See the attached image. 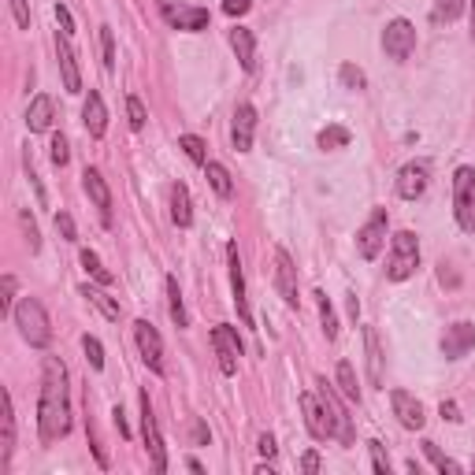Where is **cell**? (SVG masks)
Listing matches in <instances>:
<instances>
[{
  "mask_svg": "<svg viewBox=\"0 0 475 475\" xmlns=\"http://www.w3.org/2000/svg\"><path fill=\"white\" fill-rule=\"evenodd\" d=\"M71 431V401H68V368L59 356H45L41 397H37V435L45 446L68 438Z\"/></svg>",
  "mask_w": 475,
  "mask_h": 475,
  "instance_id": "1",
  "label": "cell"
},
{
  "mask_svg": "<svg viewBox=\"0 0 475 475\" xmlns=\"http://www.w3.org/2000/svg\"><path fill=\"white\" fill-rule=\"evenodd\" d=\"M420 268V238L412 230H397L390 238V257H386V279L390 282H405Z\"/></svg>",
  "mask_w": 475,
  "mask_h": 475,
  "instance_id": "2",
  "label": "cell"
},
{
  "mask_svg": "<svg viewBox=\"0 0 475 475\" xmlns=\"http://www.w3.org/2000/svg\"><path fill=\"white\" fill-rule=\"evenodd\" d=\"M16 327H19V334L34 345V349H45L48 342H52V327H48V312H45V305L37 301V297H23V301L16 305Z\"/></svg>",
  "mask_w": 475,
  "mask_h": 475,
  "instance_id": "3",
  "label": "cell"
},
{
  "mask_svg": "<svg viewBox=\"0 0 475 475\" xmlns=\"http://www.w3.org/2000/svg\"><path fill=\"white\" fill-rule=\"evenodd\" d=\"M453 216L464 234H475V167L453 171Z\"/></svg>",
  "mask_w": 475,
  "mask_h": 475,
  "instance_id": "4",
  "label": "cell"
},
{
  "mask_svg": "<svg viewBox=\"0 0 475 475\" xmlns=\"http://www.w3.org/2000/svg\"><path fill=\"white\" fill-rule=\"evenodd\" d=\"M160 5V16H164V23L167 26H174V30H186V34H197V30H205L208 26V8H197V5H183V0H156Z\"/></svg>",
  "mask_w": 475,
  "mask_h": 475,
  "instance_id": "5",
  "label": "cell"
},
{
  "mask_svg": "<svg viewBox=\"0 0 475 475\" xmlns=\"http://www.w3.org/2000/svg\"><path fill=\"white\" fill-rule=\"evenodd\" d=\"M431 186V164L428 160H408L401 171H397V197L405 201H420Z\"/></svg>",
  "mask_w": 475,
  "mask_h": 475,
  "instance_id": "6",
  "label": "cell"
},
{
  "mask_svg": "<svg viewBox=\"0 0 475 475\" xmlns=\"http://www.w3.org/2000/svg\"><path fill=\"white\" fill-rule=\"evenodd\" d=\"M416 48V26L408 19H390L386 30H383V52L390 59H397V64H405V59L412 56Z\"/></svg>",
  "mask_w": 475,
  "mask_h": 475,
  "instance_id": "7",
  "label": "cell"
},
{
  "mask_svg": "<svg viewBox=\"0 0 475 475\" xmlns=\"http://www.w3.org/2000/svg\"><path fill=\"white\" fill-rule=\"evenodd\" d=\"M386 208H375L372 216H368V223L356 230V249H361V257L364 260H375L379 253H383V246H386Z\"/></svg>",
  "mask_w": 475,
  "mask_h": 475,
  "instance_id": "8",
  "label": "cell"
},
{
  "mask_svg": "<svg viewBox=\"0 0 475 475\" xmlns=\"http://www.w3.org/2000/svg\"><path fill=\"white\" fill-rule=\"evenodd\" d=\"M301 412H305V428H309V435L316 438V442H327V438H334V424H331V412H327V405H323V397L320 394H301Z\"/></svg>",
  "mask_w": 475,
  "mask_h": 475,
  "instance_id": "9",
  "label": "cell"
},
{
  "mask_svg": "<svg viewBox=\"0 0 475 475\" xmlns=\"http://www.w3.org/2000/svg\"><path fill=\"white\" fill-rule=\"evenodd\" d=\"M212 345H216V356H219V372H223V375H234V372H238V356H242V342H238V331L227 327V323H216V327H212Z\"/></svg>",
  "mask_w": 475,
  "mask_h": 475,
  "instance_id": "10",
  "label": "cell"
},
{
  "mask_svg": "<svg viewBox=\"0 0 475 475\" xmlns=\"http://www.w3.org/2000/svg\"><path fill=\"white\" fill-rule=\"evenodd\" d=\"M134 338H138V349H142V361L149 364V372L164 375V342L156 334V327L149 320H138L134 323Z\"/></svg>",
  "mask_w": 475,
  "mask_h": 475,
  "instance_id": "11",
  "label": "cell"
},
{
  "mask_svg": "<svg viewBox=\"0 0 475 475\" xmlns=\"http://www.w3.org/2000/svg\"><path fill=\"white\" fill-rule=\"evenodd\" d=\"M56 56H59V75H64L68 93H82V75H79V56L71 48V34H56Z\"/></svg>",
  "mask_w": 475,
  "mask_h": 475,
  "instance_id": "12",
  "label": "cell"
},
{
  "mask_svg": "<svg viewBox=\"0 0 475 475\" xmlns=\"http://www.w3.org/2000/svg\"><path fill=\"white\" fill-rule=\"evenodd\" d=\"M142 435H145L153 468H156V471H167V453H164V438H160V428H156V416H153L149 394H142Z\"/></svg>",
  "mask_w": 475,
  "mask_h": 475,
  "instance_id": "13",
  "label": "cell"
},
{
  "mask_svg": "<svg viewBox=\"0 0 475 475\" xmlns=\"http://www.w3.org/2000/svg\"><path fill=\"white\" fill-rule=\"evenodd\" d=\"M475 349V323H453V327H446V334H442V356L446 361H460V356H468Z\"/></svg>",
  "mask_w": 475,
  "mask_h": 475,
  "instance_id": "14",
  "label": "cell"
},
{
  "mask_svg": "<svg viewBox=\"0 0 475 475\" xmlns=\"http://www.w3.org/2000/svg\"><path fill=\"white\" fill-rule=\"evenodd\" d=\"M253 134H257V108L253 104H238L234 108V123H230V142L238 153L253 149Z\"/></svg>",
  "mask_w": 475,
  "mask_h": 475,
  "instance_id": "15",
  "label": "cell"
},
{
  "mask_svg": "<svg viewBox=\"0 0 475 475\" xmlns=\"http://www.w3.org/2000/svg\"><path fill=\"white\" fill-rule=\"evenodd\" d=\"M227 264H230V290H234V305H238V316H242L246 327H253V312H249V301H246V275H242V257H238V246L230 242L227 246Z\"/></svg>",
  "mask_w": 475,
  "mask_h": 475,
  "instance_id": "16",
  "label": "cell"
},
{
  "mask_svg": "<svg viewBox=\"0 0 475 475\" xmlns=\"http://www.w3.org/2000/svg\"><path fill=\"white\" fill-rule=\"evenodd\" d=\"M390 405H394V416H397V424L408 428V431H420L428 424V416H424V405L416 401L408 390H394L390 394Z\"/></svg>",
  "mask_w": 475,
  "mask_h": 475,
  "instance_id": "17",
  "label": "cell"
},
{
  "mask_svg": "<svg viewBox=\"0 0 475 475\" xmlns=\"http://www.w3.org/2000/svg\"><path fill=\"white\" fill-rule=\"evenodd\" d=\"M275 286H279L282 301L290 309L301 305V297H297V268H293V260H290L286 249H275Z\"/></svg>",
  "mask_w": 475,
  "mask_h": 475,
  "instance_id": "18",
  "label": "cell"
},
{
  "mask_svg": "<svg viewBox=\"0 0 475 475\" xmlns=\"http://www.w3.org/2000/svg\"><path fill=\"white\" fill-rule=\"evenodd\" d=\"M82 186H86V194H90V201H93V208H97L100 223H104V227H111V194H108L104 174H100L97 167H86V174H82Z\"/></svg>",
  "mask_w": 475,
  "mask_h": 475,
  "instance_id": "19",
  "label": "cell"
},
{
  "mask_svg": "<svg viewBox=\"0 0 475 475\" xmlns=\"http://www.w3.org/2000/svg\"><path fill=\"white\" fill-rule=\"evenodd\" d=\"M316 386H320L316 394L323 397V405H327V412H331V424H334V438L349 446V442H353V428H349V416H345L342 401L334 397V390H331V383H327V379H316Z\"/></svg>",
  "mask_w": 475,
  "mask_h": 475,
  "instance_id": "20",
  "label": "cell"
},
{
  "mask_svg": "<svg viewBox=\"0 0 475 475\" xmlns=\"http://www.w3.org/2000/svg\"><path fill=\"white\" fill-rule=\"evenodd\" d=\"M82 123H86L90 138H104V131H108V108H104V97L97 90H90V97H86Z\"/></svg>",
  "mask_w": 475,
  "mask_h": 475,
  "instance_id": "21",
  "label": "cell"
},
{
  "mask_svg": "<svg viewBox=\"0 0 475 475\" xmlns=\"http://www.w3.org/2000/svg\"><path fill=\"white\" fill-rule=\"evenodd\" d=\"M230 48H234L238 64H242L246 71H253V68H257V37H253V30H246V26H234V30H230Z\"/></svg>",
  "mask_w": 475,
  "mask_h": 475,
  "instance_id": "22",
  "label": "cell"
},
{
  "mask_svg": "<svg viewBox=\"0 0 475 475\" xmlns=\"http://www.w3.org/2000/svg\"><path fill=\"white\" fill-rule=\"evenodd\" d=\"M52 127V97L48 93H37L26 108V131L30 134H45Z\"/></svg>",
  "mask_w": 475,
  "mask_h": 475,
  "instance_id": "23",
  "label": "cell"
},
{
  "mask_svg": "<svg viewBox=\"0 0 475 475\" xmlns=\"http://www.w3.org/2000/svg\"><path fill=\"white\" fill-rule=\"evenodd\" d=\"M364 356H368V383L383 386V349H379L375 327H364Z\"/></svg>",
  "mask_w": 475,
  "mask_h": 475,
  "instance_id": "24",
  "label": "cell"
},
{
  "mask_svg": "<svg viewBox=\"0 0 475 475\" xmlns=\"http://www.w3.org/2000/svg\"><path fill=\"white\" fill-rule=\"evenodd\" d=\"M171 223L174 227H190L194 223V208H190V190L183 183L171 186Z\"/></svg>",
  "mask_w": 475,
  "mask_h": 475,
  "instance_id": "25",
  "label": "cell"
},
{
  "mask_svg": "<svg viewBox=\"0 0 475 475\" xmlns=\"http://www.w3.org/2000/svg\"><path fill=\"white\" fill-rule=\"evenodd\" d=\"M0 428H5V446H0V464L8 468L12 453H16V408H12V394H5V416H0Z\"/></svg>",
  "mask_w": 475,
  "mask_h": 475,
  "instance_id": "26",
  "label": "cell"
},
{
  "mask_svg": "<svg viewBox=\"0 0 475 475\" xmlns=\"http://www.w3.org/2000/svg\"><path fill=\"white\" fill-rule=\"evenodd\" d=\"M205 174H208V183H212V190H216L219 197H234V183H230V171H227L223 164L208 160V164H205Z\"/></svg>",
  "mask_w": 475,
  "mask_h": 475,
  "instance_id": "27",
  "label": "cell"
},
{
  "mask_svg": "<svg viewBox=\"0 0 475 475\" xmlns=\"http://www.w3.org/2000/svg\"><path fill=\"white\" fill-rule=\"evenodd\" d=\"M82 297H90V305H97L104 312V320H119V316H123V309H119L111 297L104 290H97V286H82Z\"/></svg>",
  "mask_w": 475,
  "mask_h": 475,
  "instance_id": "28",
  "label": "cell"
},
{
  "mask_svg": "<svg viewBox=\"0 0 475 475\" xmlns=\"http://www.w3.org/2000/svg\"><path fill=\"white\" fill-rule=\"evenodd\" d=\"M167 305H171L174 327H190V316H186V305H183V293H178V282H174V279H167Z\"/></svg>",
  "mask_w": 475,
  "mask_h": 475,
  "instance_id": "29",
  "label": "cell"
},
{
  "mask_svg": "<svg viewBox=\"0 0 475 475\" xmlns=\"http://www.w3.org/2000/svg\"><path fill=\"white\" fill-rule=\"evenodd\" d=\"M316 145H320L323 153H327V149H345V145H349V131H345V127H334V123H331V127H323V131H320Z\"/></svg>",
  "mask_w": 475,
  "mask_h": 475,
  "instance_id": "30",
  "label": "cell"
},
{
  "mask_svg": "<svg viewBox=\"0 0 475 475\" xmlns=\"http://www.w3.org/2000/svg\"><path fill=\"white\" fill-rule=\"evenodd\" d=\"M338 386H342V394H345L349 401H361V386H356V375H353V364H349V361L338 364Z\"/></svg>",
  "mask_w": 475,
  "mask_h": 475,
  "instance_id": "31",
  "label": "cell"
},
{
  "mask_svg": "<svg viewBox=\"0 0 475 475\" xmlns=\"http://www.w3.org/2000/svg\"><path fill=\"white\" fill-rule=\"evenodd\" d=\"M464 12V0H435V23H457Z\"/></svg>",
  "mask_w": 475,
  "mask_h": 475,
  "instance_id": "32",
  "label": "cell"
},
{
  "mask_svg": "<svg viewBox=\"0 0 475 475\" xmlns=\"http://www.w3.org/2000/svg\"><path fill=\"white\" fill-rule=\"evenodd\" d=\"M178 149H183V153H186V156H190L194 164H201V167L208 164V153H205V142H201L197 134H183V138H178Z\"/></svg>",
  "mask_w": 475,
  "mask_h": 475,
  "instance_id": "33",
  "label": "cell"
},
{
  "mask_svg": "<svg viewBox=\"0 0 475 475\" xmlns=\"http://www.w3.org/2000/svg\"><path fill=\"white\" fill-rule=\"evenodd\" d=\"M82 268H86L100 286H111V271H104V264H100V257H97L93 249H82Z\"/></svg>",
  "mask_w": 475,
  "mask_h": 475,
  "instance_id": "34",
  "label": "cell"
},
{
  "mask_svg": "<svg viewBox=\"0 0 475 475\" xmlns=\"http://www.w3.org/2000/svg\"><path fill=\"white\" fill-rule=\"evenodd\" d=\"M338 79H342V86H345V90H353V93H361V90L368 86V79H364V71H361V68H353V64H342V71H338Z\"/></svg>",
  "mask_w": 475,
  "mask_h": 475,
  "instance_id": "35",
  "label": "cell"
},
{
  "mask_svg": "<svg viewBox=\"0 0 475 475\" xmlns=\"http://www.w3.org/2000/svg\"><path fill=\"white\" fill-rule=\"evenodd\" d=\"M320 297V323H323V334L334 342L338 338V320H334V309H331V301H327V293H316Z\"/></svg>",
  "mask_w": 475,
  "mask_h": 475,
  "instance_id": "36",
  "label": "cell"
},
{
  "mask_svg": "<svg viewBox=\"0 0 475 475\" xmlns=\"http://www.w3.org/2000/svg\"><path fill=\"white\" fill-rule=\"evenodd\" d=\"M424 453L431 457V464H435L438 471H449V475H457V471H460V464H457V460H449L446 453H438V446H435V442H424Z\"/></svg>",
  "mask_w": 475,
  "mask_h": 475,
  "instance_id": "37",
  "label": "cell"
},
{
  "mask_svg": "<svg viewBox=\"0 0 475 475\" xmlns=\"http://www.w3.org/2000/svg\"><path fill=\"white\" fill-rule=\"evenodd\" d=\"M127 119H131V131H142V127H145V119H149V115H145V104H142L134 93L127 97Z\"/></svg>",
  "mask_w": 475,
  "mask_h": 475,
  "instance_id": "38",
  "label": "cell"
},
{
  "mask_svg": "<svg viewBox=\"0 0 475 475\" xmlns=\"http://www.w3.org/2000/svg\"><path fill=\"white\" fill-rule=\"evenodd\" d=\"M82 349H86V361L100 372V368H104V349H100V342H97L93 334H86V338H82Z\"/></svg>",
  "mask_w": 475,
  "mask_h": 475,
  "instance_id": "39",
  "label": "cell"
},
{
  "mask_svg": "<svg viewBox=\"0 0 475 475\" xmlns=\"http://www.w3.org/2000/svg\"><path fill=\"white\" fill-rule=\"evenodd\" d=\"M100 52H104V71L115 68V41H111V26H100Z\"/></svg>",
  "mask_w": 475,
  "mask_h": 475,
  "instance_id": "40",
  "label": "cell"
},
{
  "mask_svg": "<svg viewBox=\"0 0 475 475\" xmlns=\"http://www.w3.org/2000/svg\"><path fill=\"white\" fill-rule=\"evenodd\" d=\"M19 223H23V230H26V242H30V253H37V249H41V234H37V223L30 219V212H19Z\"/></svg>",
  "mask_w": 475,
  "mask_h": 475,
  "instance_id": "41",
  "label": "cell"
},
{
  "mask_svg": "<svg viewBox=\"0 0 475 475\" xmlns=\"http://www.w3.org/2000/svg\"><path fill=\"white\" fill-rule=\"evenodd\" d=\"M56 230L64 234V242H79V230H75V219L68 212H56Z\"/></svg>",
  "mask_w": 475,
  "mask_h": 475,
  "instance_id": "42",
  "label": "cell"
},
{
  "mask_svg": "<svg viewBox=\"0 0 475 475\" xmlns=\"http://www.w3.org/2000/svg\"><path fill=\"white\" fill-rule=\"evenodd\" d=\"M8 5H12V16H16V26L30 30V0H8Z\"/></svg>",
  "mask_w": 475,
  "mask_h": 475,
  "instance_id": "43",
  "label": "cell"
},
{
  "mask_svg": "<svg viewBox=\"0 0 475 475\" xmlns=\"http://www.w3.org/2000/svg\"><path fill=\"white\" fill-rule=\"evenodd\" d=\"M48 149H52L48 156H52V164H56V167H64V164H68V156H71V153H68V138H64V134H56Z\"/></svg>",
  "mask_w": 475,
  "mask_h": 475,
  "instance_id": "44",
  "label": "cell"
},
{
  "mask_svg": "<svg viewBox=\"0 0 475 475\" xmlns=\"http://www.w3.org/2000/svg\"><path fill=\"white\" fill-rule=\"evenodd\" d=\"M368 449H372V468H375L379 475H390V460H386L383 446H379V442H368Z\"/></svg>",
  "mask_w": 475,
  "mask_h": 475,
  "instance_id": "45",
  "label": "cell"
},
{
  "mask_svg": "<svg viewBox=\"0 0 475 475\" xmlns=\"http://www.w3.org/2000/svg\"><path fill=\"white\" fill-rule=\"evenodd\" d=\"M12 297H16V279L5 275V297H0V312H16V309H12Z\"/></svg>",
  "mask_w": 475,
  "mask_h": 475,
  "instance_id": "46",
  "label": "cell"
},
{
  "mask_svg": "<svg viewBox=\"0 0 475 475\" xmlns=\"http://www.w3.org/2000/svg\"><path fill=\"white\" fill-rule=\"evenodd\" d=\"M253 8V0H223V12L227 16H246Z\"/></svg>",
  "mask_w": 475,
  "mask_h": 475,
  "instance_id": "47",
  "label": "cell"
},
{
  "mask_svg": "<svg viewBox=\"0 0 475 475\" xmlns=\"http://www.w3.org/2000/svg\"><path fill=\"white\" fill-rule=\"evenodd\" d=\"M56 23H59V30H64V34H75V19H71V12L64 5H56Z\"/></svg>",
  "mask_w": 475,
  "mask_h": 475,
  "instance_id": "48",
  "label": "cell"
},
{
  "mask_svg": "<svg viewBox=\"0 0 475 475\" xmlns=\"http://www.w3.org/2000/svg\"><path fill=\"white\" fill-rule=\"evenodd\" d=\"M257 449H260L264 457H275V438H271V435H260V438H257Z\"/></svg>",
  "mask_w": 475,
  "mask_h": 475,
  "instance_id": "49",
  "label": "cell"
},
{
  "mask_svg": "<svg viewBox=\"0 0 475 475\" xmlns=\"http://www.w3.org/2000/svg\"><path fill=\"white\" fill-rule=\"evenodd\" d=\"M301 468H305L309 475H316V471H320V453H305V457H301Z\"/></svg>",
  "mask_w": 475,
  "mask_h": 475,
  "instance_id": "50",
  "label": "cell"
},
{
  "mask_svg": "<svg viewBox=\"0 0 475 475\" xmlns=\"http://www.w3.org/2000/svg\"><path fill=\"white\" fill-rule=\"evenodd\" d=\"M442 416H446L449 424H457V420H460V412H457V405H453V401H442Z\"/></svg>",
  "mask_w": 475,
  "mask_h": 475,
  "instance_id": "51",
  "label": "cell"
},
{
  "mask_svg": "<svg viewBox=\"0 0 475 475\" xmlns=\"http://www.w3.org/2000/svg\"><path fill=\"white\" fill-rule=\"evenodd\" d=\"M349 316H353V320L361 316V301H356V293H349Z\"/></svg>",
  "mask_w": 475,
  "mask_h": 475,
  "instance_id": "52",
  "label": "cell"
},
{
  "mask_svg": "<svg viewBox=\"0 0 475 475\" xmlns=\"http://www.w3.org/2000/svg\"><path fill=\"white\" fill-rule=\"evenodd\" d=\"M471 41H475V0H471Z\"/></svg>",
  "mask_w": 475,
  "mask_h": 475,
  "instance_id": "53",
  "label": "cell"
}]
</instances>
